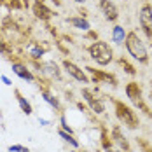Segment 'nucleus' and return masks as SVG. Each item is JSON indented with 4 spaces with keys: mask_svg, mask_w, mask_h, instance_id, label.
Segmentation results:
<instances>
[{
    "mask_svg": "<svg viewBox=\"0 0 152 152\" xmlns=\"http://www.w3.org/2000/svg\"><path fill=\"white\" fill-rule=\"evenodd\" d=\"M12 72H14L18 77H21V79H25V80H30V82L35 79L33 74L26 68V65L21 63V61H14V63H12Z\"/></svg>",
    "mask_w": 152,
    "mask_h": 152,
    "instance_id": "10",
    "label": "nucleus"
},
{
    "mask_svg": "<svg viewBox=\"0 0 152 152\" xmlns=\"http://www.w3.org/2000/svg\"><path fill=\"white\" fill-rule=\"evenodd\" d=\"M2 82H4L5 86H11V84H12V82H11V80H9V79H7L5 75H2Z\"/></svg>",
    "mask_w": 152,
    "mask_h": 152,
    "instance_id": "24",
    "label": "nucleus"
},
{
    "mask_svg": "<svg viewBox=\"0 0 152 152\" xmlns=\"http://www.w3.org/2000/svg\"><path fill=\"white\" fill-rule=\"evenodd\" d=\"M126 96L131 100V103L135 107H138L140 110H143L147 115H151V110H149V107L145 105V102H143L142 89H140L138 82H129V84H126Z\"/></svg>",
    "mask_w": 152,
    "mask_h": 152,
    "instance_id": "4",
    "label": "nucleus"
},
{
    "mask_svg": "<svg viewBox=\"0 0 152 152\" xmlns=\"http://www.w3.org/2000/svg\"><path fill=\"white\" fill-rule=\"evenodd\" d=\"M119 65H122V66L126 68V72H128L129 75H135V74H137V70H135V68H133V66H131V65H129L128 61H124V60H119Z\"/></svg>",
    "mask_w": 152,
    "mask_h": 152,
    "instance_id": "20",
    "label": "nucleus"
},
{
    "mask_svg": "<svg viewBox=\"0 0 152 152\" xmlns=\"http://www.w3.org/2000/svg\"><path fill=\"white\" fill-rule=\"evenodd\" d=\"M114 105H115V115H117V119L126 126V128H129V129H137L138 124H140V119H138V115L133 112V108L128 105H124L122 102H114Z\"/></svg>",
    "mask_w": 152,
    "mask_h": 152,
    "instance_id": "3",
    "label": "nucleus"
},
{
    "mask_svg": "<svg viewBox=\"0 0 152 152\" xmlns=\"http://www.w3.org/2000/svg\"><path fill=\"white\" fill-rule=\"evenodd\" d=\"M42 96H44V100H46V102H47L51 107H54V108H60V102H58V100H56V98H54V96H53L49 91H42Z\"/></svg>",
    "mask_w": 152,
    "mask_h": 152,
    "instance_id": "19",
    "label": "nucleus"
},
{
    "mask_svg": "<svg viewBox=\"0 0 152 152\" xmlns=\"http://www.w3.org/2000/svg\"><path fill=\"white\" fill-rule=\"evenodd\" d=\"M142 149L145 152H152V149H149V143H145V142H142Z\"/></svg>",
    "mask_w": 152,
    "mask_h": 152,
    "instance_id": "23",
    "label": "nucleus"
},
{
    "mask_svg": "<svg viewBox=\"0 0 152 152\" xmlns=\"http://www.w3.org/2000/svg\"><path fill=\"white\" fill-rule=\"evenodd\" d=\"M53 2H54V4H56V5H60V4H61L60 0H53Z\"/></svg>",
    "mask_w": 152,
    "mask_h": 152,
    "instance_id": "26",
    "label": "nucleus"
},
{
    "mask_svg": "<svg viewBox=\"0 0 152 152\" xmlns=\"http://www.w3.org/2000/svg\"><path fill=\"white\" fill-rule=\"evenodd\" d=\"M103 147H105V152H119L112 147V142H108V138H107L105 133H103Z\"/></svg>",
    "mask_w": 152,
    "mask_h": 152,
    "instance_id": "21",
    "label": "nucleus"
},
{
    "mask_svg": "<svg viewBox=\"0 0 152 152\" xmlns=\"http://www.w3.org/2000/svg\"><path fill=\"white\" fill-rule=\"evenodd\" d=\"M98 7H100V11H102V14L105 18L107 21H117V18H119V9H117V5L112 2V0H100V4H98Z\"/></svg>",
    "mask_w": 152,
    "mask_h": 152,
    "instance_id": "7",
    "label": "nucleus"
},
{
    "mask_svg": "<svg viewBox=\"0 0 152 152\" xmlns=\"http://www.w3.org/2000/svg\"><path fill=\"white\" fill-rule=\"evenodd\" d=\"M89 56H91L98 65L107 66L110 61L114 60V51H112V47L108 46L107 42L96 40V42H93L91 46H89Z\"/></svg>",
    "mask_w": 152,
    "mask_h": 152,
    "instance_id": "2",
    "label": "nucleus"
},
{
    "mask_svg": "<svg viewBox=\"0 0 152 152\" xmlns=\"http://www.w3.org/2000/svg\"><path fill=\"white\" fill-rule=\"evenodd\" d=\"M42 68H44V72H46L47 75L54 77V79H60V77H61L60 68H58V65H56L54 61H47V63H42Z\"/></svg>",
    "mask_w": 152,
    "mask_h": 152,
    "instance_id": "15",
    "label": "nucleus"
},
{
    "mask_svg": "<svg viewBox=\"0 0 152 152\" xmlns=\"http://www.w3.org/2000/svg\"><path fill=\"white\" fill-rule=\"evenodd\" d=\"M26 53L30 54L33 60H39V58H42V56H44V53H46V51L40 47V44H37V42H30V44L26 46Z\"/></svg>",
    "mask_w": 152,
    "mask_h": 152,
    "instance_id": "13",
    "label": "nucleus"
},
{
    "mask_svg": "<svg viewBox=\"0 0 152 152\" xmlns=\"http://www.w3.org/2000/svg\"><path fill=\"white\" fill-rule=\"evenodd\" d=\"M126 35H128V33L124 31V28L117 25V26H114V30H112V40L117 42V44H121V42L126 40Z\"/></svg>",
    "mask_w": 152,
    "mask_h": 152,
    "instance_id": "17",
    "label": "nucleus"
},
{
    "mask_svg": "<svg viewBox=\"0 0 152 152\" xmlns=\"http://www.w3.org/2000/svg\"><path fill=\"white\" fill-rule=\"evenodd\" d=\"M138 19H140V26L145 31V35L149 39H152V5L151 4H143L142 5Z\"/></svg>",
    "mask_w": 152,
    "mask_h": 152,
    "instance_id": "5",
    "label": "nucleus"
},
{
    "mask_svg": "<svg viewBox=\"0 0 152 152\" xmlns=\"http://www.w3.org/2000/svg\"><path fill=\"white\" fill-rule=\"evenodd\" d=\"M33 14H35V18H39L40 21H47V19H51V18H53V11H51V9H47L46 5L39 0V2H35V4H33Z\"/></svg>",
    "mask_w": 152,
    "mask_h": 152,
    "instance_id": "9",
    "label": "nucleus"
},
{
    "mask_svg": "<svg viewBox=\"0 0 152 152\" xmlns=\"http://www.w3.org/2000/svg\"><path fill=\"white\" fill-rule=\"evenodd\" d=\"M72 152H77V151H72Z\"/></svg>",
    "mask_w": 152,
    "mask_h": 152,
    "instance_id": "27",
    "label": "nucleus"
},
{
    "mask_svg": "<svg viewBox=\"0 0 152 152\" xmlns=\"http://www.w3.org/2000/svg\"><path fill=\"white\" fill-rule=\"evenodd\" d=\"M86 70H88L89 74H93V79H94L96 82L105 80V82H108V84L112 82V86H115V84H117V82H115V79H114L112 75H108V74H103V72H100V70H94V68H91V66H88Z\"/></svg>",
    "mask_w": 152,
    "mask_h": 152,
    "instance_id": "11",
    "label": "nucleus"
},
{
    "mask_svg": "<svg viewBox=\"0 0 152 152\" xmlns=\"http://www.w3.org/2000/svg\"><path fill=\"white\" fill-rule=\"evenodd\" d=\"M82 98L86 100V103L89 105L93 112H96V114H103L105 112V105H103V102H102V98H98L96 96V93L89 89V88H84L82 89Z\"/></svg>",
    "mask_w": 152,
    "mask_h": 152,
    "instance_id": "6",
    "label": "nucleus"
},
{
    "mask_svg": "<svg viewBox=\"0 0 152 152\" xmlns=\"http://www.w3.org/2000/svg\"><path fill=\"white\" fill-rule=\"evenodd\" d=\"M60 137H61V138H65V142H68L72 147H75V149L79 147V142H77L75 138H74V135H72V133H66L65 129H60Z\"/></svg>",
    "mask_w": 152,
    "mask_h": 152,
    "instance_id": "18",
    "label": "nucleus"
},
{
    "mask_svg": "<svg viewBox=\"0 0 152 152\" xmlns=\"http://www.w3.org/2000/svg\"><path fill=\"white\" fill-rule=\"evenodd\" d=\"M112 138L115 140V143H117L121 149H124L126 152L129 151V143H128V140H126V138L122 137V133H121V129H119V128H114V129H112Z\"/></svg>",
    "mask_w": 152,
    "mask_h": 152,
    "instance_id": "14",
    "label": "nucleus"
},
{
    "mask_svg": "<svg viewBox=\"0 0 152 152\" xmlns=\"http://www.w3.org/2000/svg\"><path fill=\"white\" fill-rule=\"evenodd\" d=\"M124 44H126V49H128V53L138 60L140 63H149V53H147V47L145 44L140 40V37H138L135 31H129L128 35H126V40H124Z\"/></svg>",
    "mask_w": 152,
    "mask_h": 152,
    "instance_id": "1",
    "label": "nucleus"
},
{
    "mask_svg": "<svg viewBox=\"0 0 152 152\" xmlns=\"http://www.w3.org/2000/svg\"><path fill=\"white\" fill-rule=\"evenodd\" d=\"M74 2H77V4H84L86 0H74Z\"/></svg>",
    "mask_w": 152,
    "mask_h": 152,
    "instance_id": "25",
    "label": "nucleus"
},
{
    "mask_svg": "<svg viewBox=\"0 0 152 152\" xmlns=\"http://www.w3.org/2000/svg\"><path fill=\"white\" fill-rule=\"evenodd\" d=\"M14 94H16V100H18L19 107H21V110H23V112H25L26 115H30V114L33 112V110H31V105L28 103V102H26V98H23V94H21L19 91H18V89L14 91Z\"/></svg>",
    "mask_w": 152,
    "mask_h": 152,
    "instance_id": "16",
    "label": "nucleus"
},
{
    "mask_svg": "<svg viewBox=\"0 0 152 152\" xmlns=\"http://www.w3.org/2000/svg\"><path fill=\"white\" fill-rule=\"evenodd\" d=\"M63 68L66 70V74H68V75H72L75 80H79V82H82V84H88V82H89V77L86 75V72H84V70H80L75 63L65 60V61H63Z\"/></svg>",
    "mask_w": 152,
    "mask_h": 152,
    "instance_id": "8",
    "label": "nucleus"
},
{
    "mask_svg": "<svg viewBox=\"0 0 152 152\" xmlns=\"http://www.w3.org/2000/svg\"><path fill=\"white\" fill-rule=\"evenodd\" d=\"M9 152H30L26 147H23V145H11L9 147Z\"/></svg>",
    "mask_w": 152,
    "mask_h": 152,
    "instance_id": "22",
    "label": "nucleus"
},
{
    "mask_svg": "<svg viewBox=\"0 0 152 152\" xmlns=\"http://www.w3.org/2000/svg\"><path fill=\"white\" fill-rule=\"evenodd\" d=\"M68 23L77 28V30H82V31H88L91 28V25H89V21L86 19V18H80V16H74V18H68Z\"/></svg>",
    "mask_w": 152,
    "mask_h": 152,
    "instance_id": "12",
    "label": "nucleus"
}]
</instances>
